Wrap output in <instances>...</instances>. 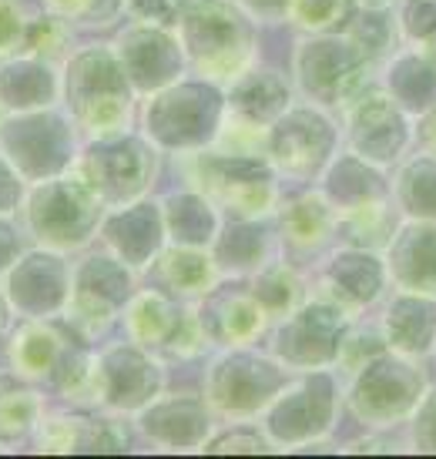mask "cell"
Returning a JSON list of instances; mask_svg holds the SVG:
<instances>
[]
</instances>
